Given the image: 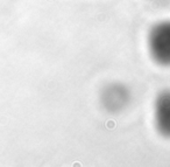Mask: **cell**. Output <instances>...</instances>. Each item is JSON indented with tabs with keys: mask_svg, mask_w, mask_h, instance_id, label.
<instances>
[{
	"mask_svg": "<svg viewBox=\"0 0 170 167\" xmlns=\"http://www.w3.org/2000/svg\"><path fill=\"white\" fill-rule=\"evenodd\" d=\"M154 121L158 133L170 138V90H163L155 99Z\"/></svg>",
	"mask_w": 170,
	"mask_h": 167,
	"instance_id": "7a4b0ae2",
	"label": "cell"
},
{
	"mask_svg": "<svg viewBox=\"0 0 170 167\" xmlns=\"http://www.w3.org/2000/svg\"><path fill=\"white\" fill-rule=\"evenodd\" d=\"M128 91L127 89L120 84H111L104 90L101 96L104 106L109 111L121 110L128 102Z\"/></svg>",
	"mask_w": 170,
	"mask_h": 167,
	"instance_id": "3957f363",
	"label": "cell"
},
{
	"mask_svg": "<svg viewBox=\"0 0 170 167\" xmlns=\"http://www.w3.org/2000/svg\"><path fill=\"white\" fill-rule=\"evenodd\" d=\"M148 49L156 63L170 67V21L158 22L152 27L148 34Z\"/></svg>",
	"mask_w": 170,
	"mask_h": 167,
	"instance_id": "6da1fadb",
	"label": "cell"
}]
</instances>
